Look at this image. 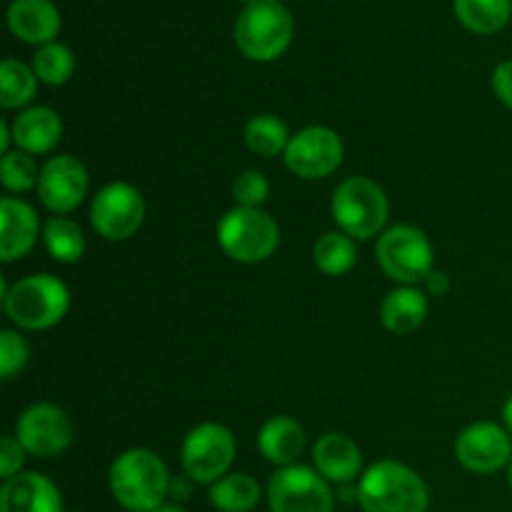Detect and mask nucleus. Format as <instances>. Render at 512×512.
Wrapping results in <instances>:
<instances>
[{"label":"nucleus","instance_id":"obj_1","mask_svg":"<svg viewBox=\"0 0 512 512\" xmlns=\"http://www.w3.org/2000/svg\"><path fill=\"white\" fill-rule=\"evenodd\" d=\"M165 460L148 448L125 450L110 465V493L128 512H153L170 493Z\"/></svg>","mask_w":512,"mask_h":512},{"label":"nucleus","instance_id":"obj_2","mask_svg":"<svg viewBox=\"0 0 512 512\" xmlns=\"http://www.w3.org/2000/svg\"><path fill=\"white\" fill-rule=\"evenodd\" d=\"M295 38V20L283 0H255L245 5L233 25L235 48L253 63H273Z\"/></svg>","mask_w":512,"mask_h":512},{"label":"nucleus","instance_id":"obj_3","mask_svg":"<svg viewBox=\"0 0 512 512\" xmlns=\"http://www.w3.org/2000/svg\"><path fill=\"white\" fill-rule=\"evenodd\" d=\"M68 285L50 273L25 275L8 288L3 280V310L18 328L48 330L68 315Z\"/></svg>","mask_w":512,"mask_h":512},{"label":"nucleus","instance_id":"obj_4","mask_svg":"<svg viewBox=\"0 0 512 512\" xmlns=\"http://www.w3.org/2000/svg\"><path fill=\"white\" fill-rule=\"evenodd\" d=\"M363 512H428V485L398 460H380L368 468L358 485Z\"/></svg>","mask_w":512,"mask_h":512},{"label":"nucleus","instance_id":"obj_5","mask_svg":"<svg viewBox=\"0 0 512 512\" xmlns=\"http://www.w3.org/2000/svg\"><path fill=\"white\" fill-rule=\"evenodd\" d=\"M330 210L335 225L353 240L375 238L390 218L385 190L363 175H353L335 188Z\"/></svg>","mask_w":512,"mask_h":512},{"label":"nucleus","instance_id":"obj_6","mask_svg":"<svg viewBox=\"0 0 512 512\" xmlns=\"http://www.w3.org/2000/svg\"><path fill=\"white\" fill-rule=\"evenodd\" d=\"M218 243L230 260L255 265L268 260L280 245V228L263 208H233L218 225Z\"/></svg>","mask_w":512,"mask_h":512},{"label":"nucleus","instance_id":"obj_7","mask_svg":"<svg viewBox=\"0 0 512 512\" xmlns=\"http://www.w3.org/2000/svg\"><path fill=\"white\" fill-rule=\"evenodd\" d=\"M375 260L390 280L400 285L423 283L433 273V245L415 225H393L380 235Z\"/></svg>","mask_w":512,"mask_h":512},{"label":"nucleus","instance_id":"obj_8","mask_svg":"<svg viewBox=\"0 0 512 512\" xmlns=\"http://www.w3.org/2000/svg\"><path fill=\"white\" fill-rule=\"evenodd\" d=\"M183 470L193 483L213 485L225 478L235 460V438L225 425L203 423L188 433L180 448Z\"/></svg>","mask_w":512,"mask_h":512},{"label":"nucleus","instance_id":"obj_9","mask_svg":"<svg viewBox=\"0 0 512 512\" xmlns=\"http://www.w3.org/2000/svg\"><path fill=\"white\" fill-rule=\"evenodd\" d=\"M145 200L135 185L130 183H108L95 193L90 205V223L100 238L110 243L128 240L143 228Z\"/></svg>","mask_w":512,"mask_h":512},{"label":"nucleus","instance_id":"obj_10","mask_svg":"<svg viewBox=\"0 0 512 512\" xmlns=\"http://www.w3.org/2000/svg\"><path fill=\"white\" fill-rule=\"evenodd\" d=\"M268 505L270 512H333L335 498L318 470L295 463L270 478Z\"/></svg>","mask_w":512,"mask_h":512},{"label":"nucleus","instance_id":"obj_11","mask_svg":"<svg viewBox=\"0 0 512 512\" xmlns=\"http://www.w3.org/2000/svg\"><path fill=\"white\" fill-rule=\"evenodd\" d=\"M285 165L298 178L320 180L333 175L345 158L343 138L328 125H310L295 133L285 148Z\"/></svg>","mask_w":512,"mask_h":512},{"label":"nucleus","instance_id":"obj_12","mask_svg":"<svg viewBox=\"0 0 512 512\" xmlns=\"http://www.w3.org/2000/svg\"><path fill=\"white\" fill-rule=\"evenodd\" d=\"M15 438L25 453L35 458H55L73 443V423L68 413L53 403H35L15 423Z\"/></svg>","mask_w":512,"mask_h":512},{"label":"nucleus","instance_id":"obj_13","mask_svg":"<svg viewBox=\"0 0 512 512\" xmlns=\"http://www.w3.org/2000/svg\"><path fill=\"white\" fill-rule=\"evenodd\" d=\"M455 460L470 473H498L512 460V435L498 423H488V420L468 425L455 438Z\"/></svg>","mask_w":512,"mask_h":512},{"label":"nucleus","instance_id":"obj_14","mask_svg":"<svg viewBox=\"0 0 512 512\" xmlns=\"http://www.w3.org/2000/svg\"><path fill=\"white\" fill-rule=\"evenodd\" d=\"M88 168L75 155H55L40 168V203L55 215L73 213L88 195Z\"/></svg>","mask_w":512,"mask_h":512},{"label":"nucleus","instance_id":"obj_15","mask_svg":"<svg viewBox=\"0 0 512 512\" xmlns=\"http://www.w3.org/2000/svg\"><path fill=\"white\" fill-rule=\"evenodd\" d=\"M40 223L33 205L20 198L0 200V260L13 263L23 258L38 243Z\"/></svg>","mask_w":512,"mask_h":512},{"label":"nucleus","instance_id":"obj_16","mask_svg":"<svg viewBox=\"0 0 512 512\" xmlns=\"http://www.w3.org/2000/svg\"><path fill=\"white\" fill-rule=\"evenodd\" d=\"M60 10L53 0H13L8 5V28L28 45L55 43L60 33Z\"/></svg>","mask_w":512,"mask_h":512},{"label":"nucleus","instance_id":"obj_17","mask_svg":"<svg viewBox=\"0 0 512 512\" xmlns=\"http://www.w3.org/2000/svg\"><path fill=\"white\" fill-rule=\"evenodd\" d=\"M0 512H63L58 485L40 473H20L5 480Z\"/></svg>","mask_w":512,"mask_h":512},{"label":"nucleus","instance_id":"obj_18","mask_svg":"<svg viewBox=\"0 0 512 512\" xmlns=\"http://www.w3.org/2000/svg\"><path fill=\"white\" fill-rule=\"evenodd\" d=\"M313 465L328 483L350 485L363 470V453L345 433H325L313 445Z\"/></svg>","mask_w":512,"mask_h":512},{"label":"nucleus","instance_id":"obj_19","mask_svg":"<svg viewBox=\"0 0 512 512\" xmlns=\"http://www.w3.org/2000/svg\"><path fill=\"white\" fill-rule=\"evenodd\" d=\"M10 128H13L15 148L28 155L50 153L63 138V120L48 105H33V108L20 110Z\"/></svg>","mask_w":512,"mask_h":512},{"label":"nucleus","instance_id":"obj_20","mask_svg":"<svg viewBox=\"0 0 512 512\" xmlns=\"http://www.w3.org/2000/svg\"><path fill=\"white\" fill-rule=\"evenodd\" d=\"M258 450L268 463L278 465V468L295 465L305 450L303 425L290 415H275L260 428Z\"/></svg>","mask_w":512,"mask_h":512},{"label":"nucleus","instance_id":"obj_21","mask_svg":"<svg viewBox=\"0 0 512 512\" xmlns=\"http://www.w3.org/2000/svg\"><path fill=\"white\" fill-rule=\"evenodd\" d=\"M428 318V295L415 285H400L385 295L380 320L395 335H410Z\"/></svg>","mask_w":512,"mask_h":512},{"label":"nucleus","instance_id":"obj_22","mask_svg":"<svg viewBox=\"0 0 512 512\" xmlns=\"http://www.w3.org/2000/svg\"><path fill=\"white\" fill-rule=\"evenodd\" d=\"M455 18L475 35H493L512 18V0H455Z\"/></svg>","mask_w":512,"mask_h":512},{"label":"nucleus","instance_id":"obj_23","mask_svg":"<svg viewBox=\"0 0 512 512\" xmlns=\"http://www.w3.org/2000/svg\"><path fill=\"white\" fill-rule=\"evenodd\" d=\"M210 503L218 512H250L260 503V485L248 473H228L210 485Z\"/></svg>","mask_w":512,"mask_h":512},{"label":"nucleus","instance_id":"obj_24","mask_svg":"<svg viewBox=\"0 0 512 512\" xmlns=\"http://www.w3.org/2000/svg\"><path fill=\"white\" fill-rule=\"evenodd\" d=\"M43 243L50 258L63 265L78 263L85 253L83 230H80L78 223L63 218V215H55L43 225Z\"/></svg>","mask_w":512,"mask_h":512},{"label":"nucleus","instance_id":"obj_25","mask_svg":"<svg viewBox=\"0 0 512 512\" xmlns=\"http://www.w3.org/2000/svg\"><path fill=\"white\" fill-rule=\"evenodd\" d=\"M355 260H358L355 240L350 238V235H345L343 230L325 233L313 248L315 268H318L320 273L330 275V278H340V275L350 273V270L355 268Z\"/></svg>","mask_w":512,"mask_h":512},{"label":"nucleus","instance_id":"obj_26","mask_svg":"<svg viewBox=\"0 0 512 512\" xmlns=\"http://www.w3.org/2000/svg\"><path fill=\"white\" fill-rule=\"evenodd\" d=\"M38 90V75L33 68L15 58H5L0 63V105L5 110L25 108L35 98Z\"/></svg>","mask_w":512,"mask_h":512},{"label":"nucleus","instance_id":"obj_27","mask_svg":"<svg viewBox=\"0 0 512 512\" xmlns=\"http://www.w3.org/2000/svg\"><path fill=\"white\" fill-rule=\"evenodd\" d=\"M290 138L293 135L288 133L285 123L275 115H255V118L248 120L245 125V143L260 158H275V155L285 153Z\"/></svg>","mask_w":512,"mask_h":512},{"label":"nucleus","instance_id":"obj_28","mask_svg":"<svg viewBox=\"0 0 512 512\" xmlns=\"http://www.w3.org/2000/svg\"><path fill=\"white\" fill-rule=\"evenodd\" d=\"M33 73L45 85H65L75 73V55L68 45L48 43L40 45L33 55Z\"/></svg>","mask_w":512,"mask_h":512},{"label":"nucleus","instance_id":"obj_29","mask_svg":"<svg viewBox=\"0 0 512 512\" xmlns=\"http://www.w3.org/2000/svg\"><path fill=\"white\" fill-rule=\"evenodd\" d=\"M0 180L10 193H28V190L38 188L40 168L33 155L23 153V150H10L0 163Z\"/></svg>","mask_w":512,"mask_h":512},{"label":"nucleus","instance_id":"obj_30","mask_svg":"<svg viewBox=\"0 0 512 512\" xmlns=\"http://www.w3.org/2000/svg\"><path fill=\"white\" fill-rule=\"evenodd\" d=\"M28 358L30 348L25 338H20V333L15 330H3L0 333V378L13 380L15 373L25 368Z\"/></svg>","mask_w":512,"mask_h":512},{"label":"nucleus","instance_id":"obj_31","mask_svg":"<svg viewBox=\"0 0 512 512\" xmlns=\"http://www.w3.org/2000/svg\"><path fill=\"white\" fill-rule=\"evenodd\" d=\"M233 198L240 208H260L270 198V183L260 170H245L235 178Z\"/></svg>","mask_w":512,"mask_h":512},{"label":"nucleus","instance_id":"obj_32","mask_svg":"<svg viewBox=\"0 0 512 512\" xmlns=\"http://www.w3.org/2000/svg\"><path fill=\"white\" fill-rule=\"evenodd\" d=\"M25 455L28 453H25L23 445L18 443V438H15V435H5V438L0 440V478L10 480L15 478V475H20Z\"/></svg>","mask_w":512,"mask_h":512},{"label":"nucleus","instance_id":"obj_33","mask_svg":"<svg viewBox=\"0 0 512 512\" xmlns=\"http://www.w3.org/2000/svg\"><path fill=\"white\" fill-rule=\"evenodd\" d=\"M493 93L505 108L512 110V60H505L493 70Z\"/></svg>","mask_w":512,"mask_h":512},{"label":"nucleus","instance_id":"obj_34","mask_svg":"<svg viewBox=\"0 0 512 512\" xmlns=\"http://www.w3.org/2000/svg\"><path fill=\"white\" fill-rule=\"evenodd\" d=\"M423 283H425V290H428L430 295H435V298H440V295H445L450 290V280L443 270H433Z\"/></svg>","mask_w":512,"mask_h":512},{"label":"nucleus","instance_id":"obj_35","mask_svg":"<svg viewBox=\"0 0 512 512\" xmlns=\"http://www.w3.org/2000/svg\"><path fill=\"white\" fill-rule=\"evenodd\" d=\"M193 495V480L185 475V478H173L170 480V493L168 498H173L175 503H183V500H190Z\"/></svg>","mask_w":512,"mask_h":512},{"label":"nucleus","instance_id":"obj_36","mask_svg":"<svg viewBox=\"0 0 512 512\" xmlns=\"http://www.w3.org/2000/svg\"><path fill=\"white\" fill-rule=\"evenodd\" d=\"M10 140H13V128L5 120H0V150H3V155L10 153Z\"/></svg>","mask_w":512,"mask_h":512},{"label":"nucleus","instance_id":"obj_37","mask_svg":"<svg viewBox=\"0 0 512 512\" xmlns=\"http://www.w3.org/2000/svg\"><path fill=\"white\" fill-rule=\"evenodd\" d=\"M503 423H505V430L512 435V395L503 405Z\"/></svg>","mask_w":512,"mask_h":512},{"label":"nucleus","instance_id":"obj_38","mask_svg":"<svg viewBox=\"0 0 512 512\" xmlns=\"http://www.w3.org/2000/svg\"><path fill=\"white\" fill-rule=\"evenodd\" d=\"M153 512H185V510L180 508L178 503H163L158 510H153Z\"/></svg>","mask_w":512,"mask_h":512},{"label":"nucleus","instance_id":"obj_39","mask_svg":"<svg viewBox=\"0 0 512 512\" xmlns=\"http://www.w3.org/2000/svg\"><path fill=\"white\" fill-rule=\"evenodd\" d=\"M508 483H510V488H512V460H510V465H508Z\"/></svg>","mask_w":512,"mask_h":512},{"label":"nucleus","instance_id":"obj_40","mask_svg":"<svg viewBox=\"0 0 512 512\" xmlns=\"http://www.w3.org/2000/svg\"><path fill=\"white\" fill-rule=\"evenodd\" d=\"M240 3H245V5H250V3H255V0H240Z\"/></svg>","mask_w":512,"mask_h":512}]
</instances>
